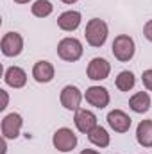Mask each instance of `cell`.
I'll use <instances>...</instances> for the list:
<instances>
[{"instance_id": "9a60e30c", "label": "cell", "mask_w": 152, "mask_h": 154, "mask_svg": "<svg viewBox=\"0 0 152 154\" xmlns=\"http://www.w3.org/2000/svg\"><path fill=\"white\" fill-rule=\"evenodd\" d=\"M129 108H131L134 113H140V115L147 113V111L150 109V95H149L147 91H138V93H134V95L129 99Z\"/></svg>"}, {"instance_id": "30bf717a", "label": "cell", "mask_w": 152, "mask_h": 154, "mask_svg": "<svg viewBox=\"0 0 152 154\" xmlns=\"http://www.w3.org/2000/svg\"><path fill=\"white\" fill-rule=\"evenodd\" d=\"M74 124H75V127L81 133L88 134L91 129H95V127L99 125V120H97V115H95L93 111L79 108L75 111V116H74Z\"/></svg>"}, {"instance_id": "ffe728a7", "label": "cell", "mask_w": 152, "mask_h": 154, "mask_svg": "<svg viewBox=\"0 0 152 154\" xmlns=\"http://www.w3.org/2000/svg\"><path fill=\"white\" fill-rule=\"evenodd\" d=\"M141 82H143V86H145L149 91H152V68L145 70V72L141 74Z\"/></svg>"}, {"instance_id": "52a82bcc", "label": "cell", "mask_w": 152, "mask_h": 154, "mask_svg": "<svg viewBox=\"0 0 152 154\" xmlns=\"http://www.w3.org/2000/svg\"><path fill=\"white\" fill-rule=\"evenodd\" d=\"M22 127H23V118L18 113H9L2 118V136L7 140L18 138Z\"/></svg>"}, {"instance_id": "cb8c5ba5", "label": "cell", "mask_w": 152, "mask_h": 154, "mask_svg": "<svg viewBox=\"0 0 152 154\" xmlns=\"http://www.w3.org/2000/svg\"><path fill=\"white\" fill-rule=\"evenodd\" d=\"M79 154H100V152L95 151V149H84V151H81Z\"/></svg>"}, {"instance_id": "484cf974", "label": "cell", "mask_w": 152, "mask_h": 154, "mask_svg": "<svg viewBox=\"0 0 152 154\" xmlns=\"http://www.w3.org/2000/svg\"><path fill=\"white\" fill-rule=\"evenodd\" d=\"M61 2H63V4H75L77 0H61Z\"/></svg>"}, {"instance_id": "e0dca14e", "label": "cell", "mask_w": 152, "mask_h": 154, "mask_svg": "<svg viewBox=\"0 0 152 154\" xmlns=\"http://www.w3.org/2000/svg\"><path fill=\"white\" fill-rule=\"evenodd\" d=\"M88 140L95 145V147H108L109 145V142H111V136H109V133L102 127V125H97L95 129H91L90 133H88Z\"/></svg>"}, {"instance_id": "7402d4cb", "label": "cell", "mask_w": 152, "mask_h": 154, "mask_svg": "<svg viewBox=\"0 0 152 154\" xmlns=\"http://www.w3.org/2000/svg\"><path fill=\"white\" fill-rule=\"evenodd\" d=\"M0 95H2V104H0V109L4 111V109L7 108V104H9V95H7V91H5V90H0Z\"/></svg>"}, {"instance_id": "ba28073f", "label": "cell", "mask_w": 152, "mask_h": 154, "mask_svg": "<svg viewBox=\"0 0 152 154\" xmlns=\"http://www.w3.org/2000/svg\"><path fill=\"white\" fill-rule=\"evenodd\" d=\"M109 72H111V65L104 57H93L86 68V75L91 81H104L109 77Z\"/></svg>"}, {"instance_id": "8992f818", "label": "cell", "mask_w": 152, "mask_h": 154, "mask_svg": "<svg viewBox=\"0 0 152 154\" xmlns=\"http://www.w3.org/2000/svg\"><path fill=\"white\" fill-rule=\"evenodd\" d=\"M82 93H81V90L74 86V84H68V86H65L63 90H61V95H59V100H61V106L65 108V109H68V111H77L79 109V106H81V102H82Z\"/></svg>"}, {"instance_id": "277c9868", "label": "cell", "mask_w": 152, "mask_h": 154, "mask_svg": "<svg viewBox=\"0 0 152 154\" xmlns=\"http://www.w3.org/2000/svg\"><path fill=\"white\" fill-rule=\"evenodd\" d=\"M52 143L59 152H70L77 147V134L68 127H59L52 136Z\"/></svg>"}, {"instance_id": "6da1fadb", "label": "cell", "mask_w": 152, "mask_h": 154, "mask_svg": "<svg viewBox=\"0 0 152 154\" xmlns=\"http://www.w3.org/2000/svg\"><path fill=\"white\" fill-rule=\"evenodd\" d=\"M109 34V29H108V23L100 18H91L88 23H86V31H84V36L88 45L91 47H102L108 39Z\"/></svg>"}, {"instance_id": "d6986e66", "label": "cell", "mask_w": 152, "mask_h": 154, "mask_svg": "<svg viewBox=\"0 0 152 154\" xmlns=\"http://www.w3.org/2000/svg\"><path fill=\"white\" fill-rule=\"evenodd\" d=\"M54 11V5L50 0H36L32 5H31V13L36 16V18H47L50 16Z\"/></svg>"}, {"instance_id": "9c48e42d", "label": "cell", "mask_w": 152, "mask_h": 154, "mask_svg": "<svg viewBox=\"0 0 152 154\" xmlns=\"http://www.w3.org/2000/svg\"><path fill=\"white\" fill-rule=\"evenodd\" d=\"M84 99L90 106L97 109H104L109 104V91L104 86H90L84 93Z\"/></svg>"}, {"instance_id": "d4e9b609", "label": "cell", "mask_w": 152, "mask_h": 154, "mask_svg": "<svg viewBox=\"0 0 152 154\" xmlns=\"http://www.w3.org/2000/svg\"><path fill=\"white\" fill-rule=\"evenodd\" d=\"M14 2H16V4H29L31 0H14Z\"/></svg>"}, {"instance_id": "ac0fdd59", "label": "cell", "mask_w": 152, "mask_h": 154, "mask_svg": "<svg viewBox=\"0 0 152 154\" xmlns=\"http://www.w3.org/2000/svg\"><path fill=\"white\" fill-rule=\"evenodd\" d=\"M134 84H136V77L132 72H129V70H123V72H120L116 79H114V86L120 90V91H131L132 88H134Z\"/></svg>"}, {"instance_id": "2e32d148", "label": "cell", "mask_w": 152, "mask_h": 154, "mask_svg": "<svg viewBox=\"0 0 152 154\" xmlns=\"http://www.w3.org/2000/svg\"><path fill=\"white\" fill-rule=\"evenodd\" d=\"M136 142L141 147H152V120H141L136 127Z\"/></svg>"}, {"instance_id": "4fadbf2b", "label": "cell", "mask_w": 152, "mask_h": 154, "mask_svg": "<svg viewBox=\"0 0 152 154\" xmlns=\"http://www.w3.org/2000/svg\"><path fill=\"white\" fill-rule=\"evenodd\" d=\"M54 74H56V70H54V65L50 61H43L41 59V61H38L32 66V77H34V81L39 82V84L50 82L54 79Z\"/></svg>"}, {"instance_id": "8fae6325", "label": "cell", "mask_w": 152, "mask_h": 154, "mask_svg": "<svg viewBox=\"0 0 152 154\" xmlns=\"http://www.w3.org/2000/svg\"><path fill=\"white\" fill-rule=\"evenodd\" d=\"M108 124H109V127L113 129L114 133H127L131 129L132 120H131V116L127 115L125 111L113 109V111L108 113Z\"/></svg>"}, {"instance_id": "5bb4252c", "label": "cell", "mask_w": 152, "mask_h": 154, "mask_svg": "<svg viewBox=\"0 0 152 154\" xmlns=\"http://www.w3.org/2000/svg\"><path fill=\"white\" fill-rule=\"evenodd\" d=\"M4 81L7 86L18 90V88H23L27 84V74L23 68L20 66H9L5 68V74H4Z\"/></svg>"}, {"instance_id": "5b68a950", "label": "cell", "mask_w": 152, "mask_h": 154, "mask_svg": "<svg viewBox=\"0 0 152 154\" xmlns=\"http://www.w3.org/2000/svg\"><path fill=\"white\" fill-rule=\"evenodd\" d=\"M0 48H2V54L5 57L20 56L22 50H23V38H22V34H18V32H5L2 36V41H0Z\"/></svg>"}, {"instance_id": "3957f363", "label": "cell", "mask_w": 152, "mask_h": 154, "mask_svg": "<svg viewBox=\"0 0 152 154\" xmlns=\"http://www.w3.org/2000/svg\"><path fill=\"white\" fill-rule=\"evenodd\" d=\"M82 43L77 38H63L57 43V56L63 59V61H68V63H75L82 57Z\"/></svg>"}, {"instance_id": "603a6c76", "label": "cell", "mask_w": 152, "mask_h": 154, "mask_svg": "<svg viewBox=\"0 0 152 154\" xmlns=\"http://www.w3.org/2000/svg\"><path fill=\"white\" fill-rule=\"evenodd\" d=\"M5 152H7V138L2 136V152L0 154H5Z\"/></svg>"}, {"instance_id": "7a4b0ae2", "label": "cell", "mask_w": 152, "mask_h": 154, "mask_svg": "<svg viewBox=\"0 0 152 154\" xmlns=\"http://www.w3.org/2000/svg\"><path fill=\"white\" fill-rule=\"evenodd\" d=\"M111 50H113V56L118 61L127 63V61H131V59L134 57V54H136V43H134V39L131 38L129 34H118V36L113 39Z\"/></svg>"}, {"instance_id": "7c38bea8", "label": "cell", "mask_w": 152, "mask_h": 154, "mask_svg": "<svg viewBox=\"0 0 152 154\" xmlns=\"http://www.w3.org/2000/svg\"><path fill=\"white\" fill-rule=\"evenodd\" d=\"M81 22H82V16L79 11H65L57 16V27L61 31H66V32H72V31L79 29Z\"/></svg>"}, {"instance_id": "44dd1931", "label": "cell", "mask_w": 152, "mask_h": 154, "mask_svg": "<svg viewBox=\"0 0 152 154\" xmlns=\"http://www.w3.org/2000/svg\"><path fill=\"white\" fill-rule=\"evenodd\" d=\"M143 36H145V39H149L152 43V20H149V22L143 25Z\"/></svg>"}]
</instances>
